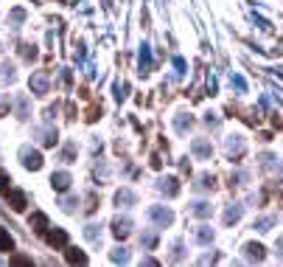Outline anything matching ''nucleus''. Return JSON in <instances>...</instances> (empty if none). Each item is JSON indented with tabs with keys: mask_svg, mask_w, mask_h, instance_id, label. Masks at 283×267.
I'll return each mask as SVG.
<instances>
[{
	"mask_svg": "<svg viewBox=\"0 0 283 267\" xmlns=\"http://www.w3.org/2000/svg\"><path fill=\"white\" fill-rule=\"evenodd\" d=\"M252 17H255V14H252ZM255 23H258V26H261V28H264V31H269V28H272V26H269V23H267V20H264V17H255Z\"/></svg>",
	"mask_w": 283,
	"mask_h": 267,
	"instance_id": "ea45409f",
	"label": "nucleus"
},
{
	"mask_svg": "<svg viewBox=\"0 0 283 267\" xmlns=\"http://www.w3.org/2000/svg\"><path fill=\"white\" fill-rule=\"evenodd\" d=\"M213 228H208V225H199V228H196V242H199V245H210V242H213Z\"/></svg>",
	"mask_w": 283,
	"mask_h": 267,
	"instance_id": "a211bd4d",
	"label": "nucleus"
},
{
	"mask_svg": "<svg viewBox=\"0 0 283 267\" xmlns=\"http://www.w3.org/2000/svg\"><path fill=\"white\" fill-rule=\"evenodd\" d=\"M65 256H68V262H70V264H87V256H84L82 251H76V247H70V251L65 253Z\"/></svg>",
	"mask_w": 283,
	"mask_h": 267,
	"instance_id": "4be33fe9",
	"label": "nucleus"
},
{
	"mask_svg": "<svg viewBox=\"0 0 283 267\" xmlns=\"http://www.w3.org/2000/svg\"><path fill=\"white\" fill-rule=\"evenodd\" d=\"M157 188L163 194H168V197H177L179 194V180L177 177H163V180L157 183Z\"/></svg>",
	"mask_w": 283,
	"mask_h": 267,
	"instance_id": "f8f14e48",
	"label": "nucleus"
},
{
	"mask_svg": "<svg viewBox=\"0 0 283 267\" xmlns=\"http://www.w3.org/2000/svg\"><path fill=\"white\" fill-rule=\"evenodd\" d=\"M70 183H73V177H70L68 171H53V175H51V186H53V192H68Z\"/></svg>",
	"mask_w": 283,
	"mask_h": 267,
	"instance_id": "9d476101",
	"label": "nucleus"
},
{
	"mask_svg": "<svg viewBox=\"0 0 283 267\" xmlns=\"http://www.w3.org/2000/svg\"><path fill=\"white\" fill-rule=\"evenodd\" d=\"M59 205H62L65 211H73L76 205H79V200H76V197H62V200H59Z\"/></svg>",
	"mask_w": 283,
	"mask_h": 267,
	"instance_id": "c756f323",
	"label": "nucleus"
},
{
	"mask_svg": "<svg viewBox=\"0 0 283 267\" xmlns=\"http://www.w3.org/2000/svg\"><path fill=\"white\" fill-rule=\"evenodd\" d=\"M0 264H3V262H0Z\"/></svg>",
	"mask_w": 283,
	"mask_h": 267,
	"instance_id": "79ce46f5",
	"label": "nucleus"
},
{
	"mask_svg": "<svg viewBox=\"0 0 283 267\" xmlns=\"http://www.w3.org/2000/svg\"><path fill=\"white\" fill-rule=\"evenodd\" d=\"M140 245L149 247V251H152V247H157V234H143L140 236Z\"/></svg>",
	"mask_w": 283,
	"mask_h": 267,
	"instance_id": "cd10ccee",
	"label": "nucleus"
},
{
	"mask_svg": "<svg viewBox=\"0 0 283 267\" xmlns=\"http://www.w3.org/2000/svg\"><path fill=\"white\" fill-rule=\"evenodd\" d=\"M191 214H194V217H199V219H208L210 214H213V205L205 203V200H196V203L191 205Z\"/></svg>",
	"mask_w": 283,
	"mask_h": 267,
	"instance_id": "4468645a",
	"label": "nucleus"
},
{
	"mask_svg": "<svg viewBox=\"0 0 283 267\" xmlns=\"http://www.w3.org/2000/svg\"><path fill=\"white\" fill-rule=\"evenodd\" d=\"M137 68H140V73H143V76H146V73H152V68H154V59H152V45H146V43L140 45V56H137Z\"/></svg>",
	"mask_w": 283,
	"mask_h": 267,
	"instance_id": "39448f33",
	"label": "nucleus"
},
{
	"mask_svg": "<svg viewBox=\"0 0 283 267\" xmlns=\"http://www.w3.org/2000/svg\"><path fill=\"white\" fill-rule=\"evenodd\" d=\"M9 203H11V208H14V211H23L28 205V200H26V194H23V192L9 188Z\"/></svg>",
	"mask_w": 283,
	"mask_h": 267,
	"instance_id": "ddd939ff",
	"label": "nucleus"
},
{
	"mask_svg": "<svg viewBox=\"0 0 283 267\" xmlns=\"http://www.w3.org/2000/svg\"><path fill=\"white\" fill-rule=\"evenodd\" d=\"M258 160H261V169H264V171H267V175H280V171H283V166H280V160H278V158H275V155H272V152H264V155H261V158H258Z\"/></svg>",
	"mask_w": 283,
	"mask_h": 267,
	"instance_id": "423d86ee",
	"label": "nucleus"
},
{
	"mask_svg": "<svg viewBox=\"0 0 283 267\" xmlns=\"http://www.w3.org/2000/svg\"><path fill=\"white\" fill-rule=\"evenodd\" d=\"M23 20H26V11H23V9L11 11V23H23Z\"/></svg>",
	"mask_w": 283,
	"mask_h": 267,
	"instance_id": "e433bc0d",
	"label": "nucleus"
},
{
	"mask_svg": "<svg viewBox=\"0 0 283 267\" xmlns=\"http://www.w3.org/2000/svg\"><path fill=\"white\" fill-rule=\"evenodd\" d=\"M0 251H14V239L6 228H0Z\"/></svg>",
	"mask_w": 283,
	"mask_h": 267,
	"instance_id": "412c9836",
	"label": "nucleus"
},
{
	"mask_svg": "<svg viewBox=\"0 0 283 267\" xmlns=\"http://www.w3.org/2000/svg\"><path fill=\"white\" fill-rule=\"evenodd\" d=\"M17 118H28V99L26 96L17 99Z\"/></svg>",
	"mask_w": 283,
	"mask_h": 267,
	"instance_id": "a878e982",
	"label": "nucleus"
},
{
	"mask_svg": "<svg viewBox=\"0 0 283 267\" xmlns=\"http://www.w3.org/2000/svg\"><path fill=\"white\" fill-rule=\"evenodd\" d=\"M126 96H129V85H126V82H124V85H115V99H118V102H124Z\"/></svg>",
	"mask_w": 283,
	"mask_h": 267,
	"instance_id": "7c9ffc66",
	"label": "nucleus"
},
{
	"mask_svg": "<svg viewBox=\"0 0 283 267\" xmlns=\"http://www.w3.org/2000/svg\"><path fill=\"white\" fill-rule=\"evenodd\" d=\"M230 85L236 87L238 93H247V79H244L241 73H230Z\"/></svg>",
	"mask_w": 283,
	"mask_h": 267,
	"instance_id": "5701e85b",
	"label": "nucleus"
},
{
	"mask_svg": "<svg viewBox=\"0 0 283 267\" xmlns=\"http://www.w3.org/2000/svg\"><path fill=\"white\" fill-rule=\"evenodd\" d=\"M185 259V245L183 242H174V251H171V262H183Z\"/></svg>",
	"mask_w": 283,
	"mask_h": 267,
	"instance_id": "393cba45",
	"label": "nucleus"
},
{
	"mask_svg": "<svg viewBox=\"0 0 283 267\" xmlns=\"http://www.w3.org/2000/svg\"><path fill=\"white\" fill-rule=\"evenodd\" d=\"M216 186V177L213 175H202L199 183H196V188H213Z\"/></svg>",
	"mask_w": 283,
	"mask_h": 267,
	"instance_id": "c85d7f7f",
	"label": "nucleus"
},
{
	"mask_svg": "<svg viewBox=\"0 0 283 267\" xmlns=\"http://www.w3.org/2000/svg\"><path fill=\"white\" fill-rule=\"evenodd\" d=\"M241 214H244L241 205L230 203V205H227V211H225V225H236L238 219H241Z\"/></svg>",
	"mask_w": 283,
	"mask_h": 267,
	"instance_id": "dca6fc26",
	"label": "nucleus"
},
{
	"mask_svg": "<svg viewBox=\"0 0 283 267\" xmlns=\"http://www.w3.org/2000/svg\"><path fill=\"white\" fill-rule=\"evenodd\" d=\"M20 160H23V166H26L28 171H39L42 169V155L37 149H31V146H23L20 149Z\"/></svg>",
	"mask_w": 283,
	"mask_h": 267,
	"instance_id": "7ed1b4c3",
	"label": "nucleus"
},
{
	"mask_svg": "<svg viewBox=\"0 0 283 267\" xmlns=\"http://www.w3.org/2000/svg\"><path fill=\"white\" fill-rule=\"evenodd\" d=\"M272 225H275V217H261V219H255L252 228L261 231V234H267V231H272Z\"/></svg>",
	"mask_w": 283,
	"mask_h": 267,
	"instance_id": "aec40b11",
	"label": "nucleus"
},
{
	"mask_svg": "<svg viewBox=\"0 0 283 267\" xmlns=\"http://www.w3.org/2000/svg\"><path fill=\"white\" fill-rule=\"evenodd\" d=\"M225 152H227L230 160H241L244 152H247V144H244L241 135H227L225 138Z\"/></svg>",
	"mask_w": 283,
	"mask_h": 267,
	"instance_id": "f257e3e1",
	"label": "nucleus"
},
{
	"mask_svg": "<svg viewBox=\"0 0 283 267\" xmlns=\"http://www.w3.org/2000/svg\"><path fill=\"white\" fill-rule=\"evenodd\" d=\"M110 259H112V262H121V264H126V262H129V251H126V247H115V251L110 253Z\"/></svg>",
	"mask_w": 283,
	"mask_h": 267,
	"instance_id": "b1692460",
	"label": "nucleus"
},
{
	"mask_svg": "<svg viewBox=\"0 0 283 267\" xmlns=\"http://www.w3.org/2000/svg\"><path fill=\"white\" fill-rule=\"evenodd\" d=\"M84 236H87L90 242H98V239H101V231H98V225H87V228H84Z\"/></svg>",
	"mask_w": 283,
	"mask_h": 267,
	"instance_id": "bb28decb",
	"label": "nucleus"
},
{
	"mask_svg": "<svg viewBox=\"0 0 283 267\" xmlns=\"http://www.w3.org/2000/svg\"><path fill=\"white\" fill-rule=\"evenodd\" d=\"M73 152H76V144H68V146H65V160L73 158Z\"/></svg>",
	"mask_w": 283,
	"mask_h": 267,
	"instance_id": "58836bf2",
	"label": "nucleus"
},
{
	"mask_svg": "<svg viewBox=\"0 0 283 267\" xmlns=\"http://www.w3.org/2000/svg\"><path fill=\"white\" fill-rule=\"evenodd\" d=\"M205 124H208L210 129H216V127H219V118H216V112H208V116H205Z\"/></svg>",
	"mask_w": 283,
	"mask_h": 267,
	"instance_id": "f704fd0d",
	"label": "nucleus"
},
{
	"mask_svg": "<svg viewBox=\"0 0 283 267\" xmlns=\"http://www.w3.org/2000/svg\"><path fill=\"white\" fill-rule=\"evenodd\" d=\"M31 228H34V231H39V234H42V231L48 228V217H45V214H42V211L31 214Z\"/></svg>",
	"mask_w": 283,
	"mask_h": 267,
	"instance_id": "6ab92c4d",
	"label": "nucleus"
},
{
	"mask_svg": "<svg viewBox=\"0 0 283 267\" xmlns=\"http://www.w3.org/2000/svg\"><path fill=\"white\" fill-rule=\"evenodd\" d=\"M115 203L118 205H135L137 203V194L132 192V188H121V192L115 194Z\"/></svg>",
	"mask_w": 283,
	"mask_h": 267,
	"instance_id": "f3484780",
	"label": "nucleus"
},
{
	"mask_svg": "<svg viewBox=\"0 0 283 267\" xmlns=\"http://www.w3.org/2000/svg\"><path fill=\"white\" fill-rule=\"evenodd\" d=\"M191 152H194L196 158H202V160H210V155H213V146H210V141H205V138H194Z\"/></svg>",
	"mask_w": 283,
	"mask_h": 267,
	"instance_id": "1a4fd4ad",
	"label": "nucleus"
},
{
	"mask_svg": "<svg viewBox=\"0 0 283 267\" xmlns=\"http://www.w3.org/2000/svg\"><path fill=\"white\" fill-rule=\"evenodd\" d=\"M149 219H152L157 228H168V225L174 222V214L168 208H163V205H152V208H149Z\"/></svg>",
	"mask_w": 283,
	"mask_h": 267,
	"instance_id": "20e7f679",
	"label": "nucleus"
},
{
	"mask_svg": "<svg viewBox=\"0 0 283 267\" xmlns=\"http://www.w3.org/2000/svg\"><path fill=\"white\" fill-rule=\"evenodd\" d=\"M112 234H115V239H126V236L132 234V219L129 217H115L112 219Z\"/></svg>",
	"mask_w": 283,
	"mask_h": 267,
	"instance_id": "0eeeda50",
	"label": "nucleus"
},
{
	"mask_svg": "<svg viewBox=\"0 0 283 267\" xmlns=\"http://www.w3.org/2000/svg\"><path fill=\"white\" fill-rule=\"evenodd\" d=\"M9 175H6V171H0V192H6V194H9Z\"/></svg>",
	"mask_w": 283,
	"mask_h": 267,
	"instance_id": "c9c22d12",
	"label": "nucleus"
},
{
	"mask_svg": "<svg viewBox=\"0 0 283 267\" xmlns=\"http://www.w3.org/2000/svg\"><path fill=\"white\" fill-rule=\"evenodd\" d=\"M28 87H31L34 96H45V93L51 90V76H48L45 70H37V73L31 76V82H28Z\"/></svg>",
	"mask_w": 283,
	"mask_h": 267,
	"instance_id": "f03ea898",
	"label": "nucleus"
},
{
	"mask_svg": "<svg viewBox=\"0 0 283 267\" xmlns=\"http://www.w3.org/2000/svg\"><path fill=\"white\" fill-rule=\"evenodd\" d=\"M244 256L250 259V262H264V259H267V247L258 245V242H247V245H244Z\"/></svg>",
	"mask_w": 283,
	"mask_h": 267,
	"instance_id": "6e6552de",
	"label": "nucleus"
},
{
	"mask_svg": "<svg viewBox=\"0 0 283 267\" xmlns=\"http://www.w3.org/2000/svg\"><path fill=\"white\" fill-rule=\"evenodd\" d=\"M275 251H278V256L283 259V236H278V245H275Z\"/></svg>",
	"mask_w": 283,
	"mask_h": 267,
	"instance_id": "a19ab883",
	"label": "nucleus"
},
{
	"mask_svg": "<svg viewBox=\"0 0 283 267\" xmlns=\"http://www.w3.org/2000/svg\"><path fill=\"white\" fill-rule=\"evenodd\" d=\"M191 127H194V118H191L188 112H179V116H174V129H177V132H188Z\"/></svg>",
	"mask_w": 283,
	"mask_h": 267,
	"instance_id": "2eb2a0df",
	"label": "nucleus"
},
{
	"mask_svg": "<svg viewBox=\"0 0 283 267\" xmlns=\"http://www.w3.org/2000/svg\"><path fill=\"white\" fill-rule=\"evenodd\" d=\"M20 53H23L26 59H34V56H37V48H34V45H26V43H23V45H20Z\"/></svg>",
	"mask_w": 283,
	"mask_h": 267,
	"instance_id": "473e14b6",
	"label": "nucleus"
},
{
	"mask_svg": "<svg viewBox=\"0 0 283 267\" xmlns=\"http://www.w3.org/2000/svg\"><path fill=\"white\" fill-rule=\"evenodd\" d=\"M11 264H14V267H31V259H26V256H14V259H11Z\"/></svg>",
	"mask_w": 283,
	"mask_h": 267,
	"instance_id": "72a5a7b5",
	"label": "nucleus"
},
{
	"mask_svg": "<svg viewBox=\"0 0 283 267\" xmlns=\"http://www.w3.org/2000/svg\"><path fill=\"white\" fill-rule=\"evenodd\" d=\"M174 73H177V76H185V59H183V56H174Z\"/></svg>",
	"mask_w": 283,
	"mask_h": 267,
	"instance_id": "2f4dec72",
	"label": "nucleus"
},
{
	"mask_svg": "<svg viewBox=\"0 0 283 267\" xmlns=\"http://www.w3.org/2000/svg\"><path fill=\"white\" fill-rule=\"evenodd\" d=\"M45 239H48V245H51V247H68V231L53 228L51 234L45 236Z\"/></svg>",
	"mask_w": 283,
	"mask_h": 267,
	"instance_id": "9b49d317",
	"label": "nucleus"
},
{
	"mask_svg": "<svg viewBox=\"0 0 283 267\" xmlns=\"http://www.w3.org/2000/svg\"><path fill=\"white\" fill-rule=\"evenodd\" d=\"M213 262H219V253H210V256H202L199 259V264H213Z\"/></svg>",
	"mask_w": 283,
	"mask_h": 267,
	"instance_id": "4c0bfd02",
	"label": "nucleus"
}]
</instances>
